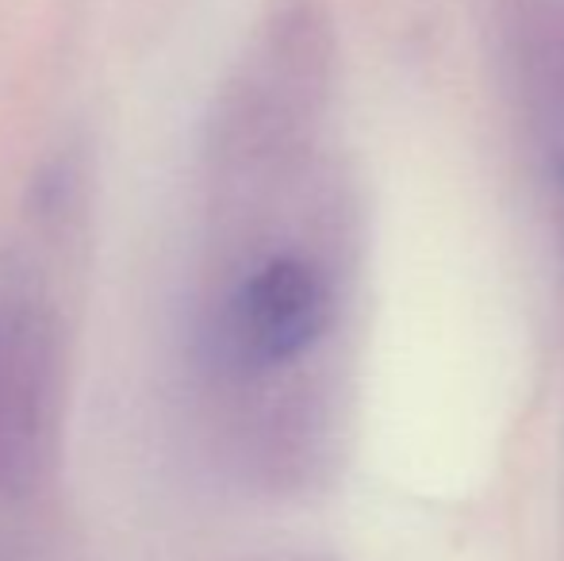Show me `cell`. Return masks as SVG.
I'll use <instances>...</instances> for the list:
<instances>
[{
  "label": "cell",
  "instance_id": "obj_2",
  "mask_svg": "<svg viewBox=\"0 0 564 561\" xmlns=\"http://www.w3.org/2000/svg\"><path fill=\"white\" fill-rule=\"evenodd\" d=\"M330 320L323 273L296 255H276L235 284L216 323L230 366H281L319 343Z\"/></svg>",
  "mask_w": 564,
  "mask_h": 561
},
{
  "label": "cell",
  "instance_id": "obj_1",
  "mask_svg": "<svg viewBox=\"0 0 564 561\" xmlns=\"http://www.w3.org/2000/svg\"><path fill=\"white\" fill-rule=\"evenodd\" d=\"M66 397V335L43 296L0 289V500L43 481Z\"/></svg>",
  "mask_w": 564,
  "mask_h": 561
}]
</instances>
